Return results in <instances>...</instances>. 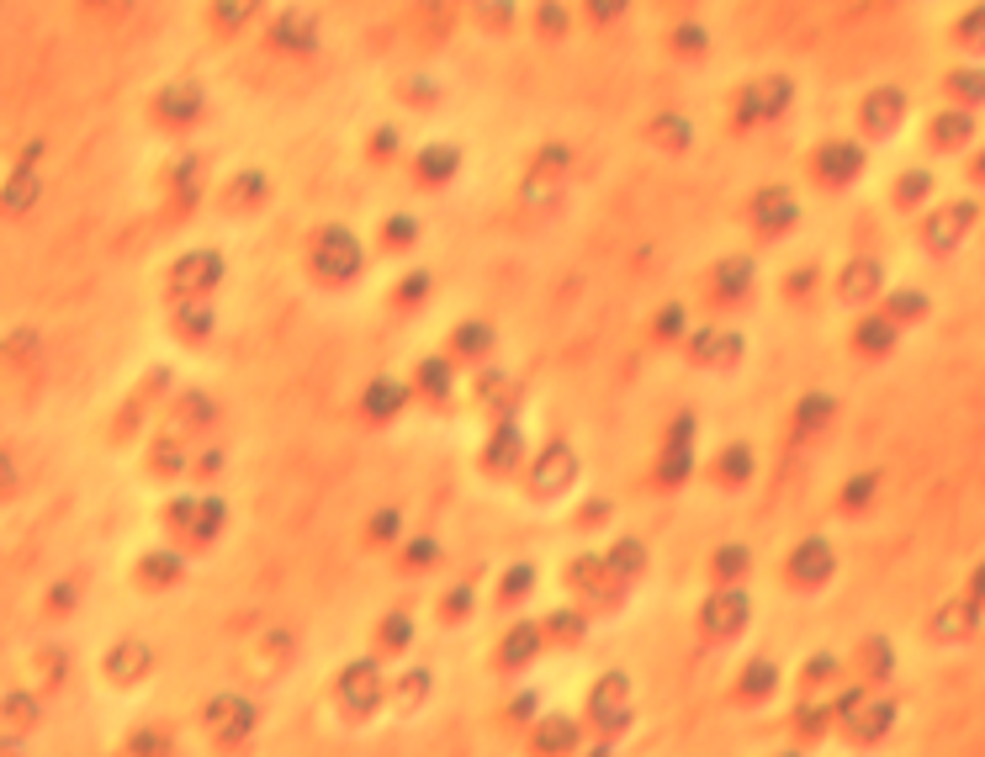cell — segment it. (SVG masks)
I'll use <instances>...</instances> for the list:
<instances>
[{
  "mask_svg": "<svg viewBox=\"0 0 985 757\" xmlns=\"http://www.w3.org/2000/svg\"><path fill=\"white\" fill-rule=\"evenodd\" d=\"M874 487H880V472H859V477L843 487V509L853 514V509H863L869 498H874Z\"/></svg>",
  "mask_w": 985,
  "mask_h": 757,
  "instance_id": "4316f807",
  "label": "cell"
},
{
  "mask_svg": "<svg viewBox=\"0 0 985 757\" xmlns=\"http://www.w3.org/2000/svg\"><path fill=\"white\" fill-rule=\"evenodd\" d=\"M535 472H540V477H535V493H540V498L562 493V487L573 482V472H577L573 450H568V445H551V450H546V456L535 461Z\"/></svg>",
  "mask_w": 985,
  "mask_h": 757,
  "instance_id": "5bb4252c",
  "label": "cell"
},
{
  "mask_svg": "<svg viewBox=\"0 0 985 757\" xmlns=\"http://www.w3.org/2000/svg\"><path fill=\"white\" fill-rule=\"evenodd\" d=\"M906 117V96L896 85H880L869 101H863V127L874 133V138H885V133H896Z\"/></svg>",
  "mask_w": 985,
  "mask_h": 757,
  "instance_id": "7c38bea8",
  "label": "cell"
},
{
  "mask_svg": "<svg viewBox=\"0 0 985 757\" xmlns=\"http://www.w3.org/2000/svg\"><path fill=\"white\" fill-rule=\"evenodd\" d=\"M409 557H413V567H429V561H435V546H429V541H419Z\"/></svg>",
  "mask_w": 985,
  "mask_h": 757,
  "instance_id": "c3c4849f",
  "label": "cell"
},
{
  "mask_svg": "<svg viewBox=\"0 0 985 757\" xmlns=\"http://www.w3.org/2000/svg\"><path fill=\"white\" fill-rule=\"evenodd\" d=\"M752 218H758V228H763V234H780V228L795 223V197L780 191V186H769V191H758V197H752Z\"/></svg>",
  "mask_w": 985,
  "mask_h": 757,
  "instance_id": "e0dca14e",
  "label": "cell"
},
{
  "mask_svg": "<svg viewBox=\"0 0 985 757\" xmlns=\"http://www.w3.org/2000/svg\"><path fill=\"white\" fill-rule=\"evenodd\" d=\"M896 334H901V323L890 319V313H869L853 328V345H859V356H890L896 350Z\"/></svg>",
  "mask_w": 985,
  "mask_h": 757,
  "instance_id": "2e32d148",
  "label": "cell"
},
{
  "mask_svg": "<svg viewBox=\"0 0 985 757\" xmlns=\"http://www.w3.org/2000/svg\"><path fill=\"white\" fill-rule=\"evenodd\" d=\"M859 668H863V683L874 688V683H885V678L896 673V651H890V641L885 636H869L859 646Z\"/></svg>",
  "mask_w": 985,
  "mask_h": 757,
  "instance_id": "d6986e66",
  "label": "cell"
},
{
  "mask_svg": "<svg viewBox=\"0 0 985 757\" xmlns=\"http://www.w3.org/2000/svg\"><path fill=\"white\" fill-rule=\"evenodd\" d=\"M535 646H540V631H535V625H520V631L509 636V646H503V662H525Z\"/></svg>",
  "mask_w": 985,
  "mask_h": 757,
  "instance_id": "1f68e13d",
  "label": "cell"
},
{
  "mask_svg": "<svg viewBox=\"0 0 985 757\" xmlns=\"http://www.w3.org/2000/svg\"><path fill=\"white\" fill-rule=\"evenodd\" d=\"M832 419H837V402L826 398V393H806V398L795 402V435H800V439L821 435Z\"/></svg>",
  "mask_w": 985,
  "mask_h": 757,
  "instance_id": "ac0fdd59",
  "label": "cell"
},
{
  "mask_svg": "<svg viewBox=\"0 0 985 757\" xmlns=\"http://www.w3.org/2000/svg\"><path fill=\"white\" fill-rule=\"evenodd\" d=\"M207 725H212V736L239 742V736H249V725H254V710H249V699H239V694H217L207 705Z\"/></svg>",
  "mask_w": 985,
  "mask_h": 757,
  "instance_id": "8fae6325",
  "label": "cell"
},
{
  "mask_svg": "<svg viewBox=\"0 0 985 757\" xmlns=\"http://www.w3.org/2000/svg\"><path fill=\"white\" fill-rule=\"evenodd\" d=\"M747 620H752V598L741 594V588H726V594L705 598V609H699V631L710 641H732L747 631Z\"/></svg>",
  "mask_w": 985,
  "mask_h": 757,
  "instance_id": "6da1fadb",
  "label": "cell"
},
{
  "mask_svg": "<svg viewBox=\"0 0 985 757\" xmlns=\"http://www.w3.org/2000/svg\"><path fill=\"white\" fill-rule=\"evenodd\" d=\"M577 742V725L573 720H546V731H540V747H573Z\"/></svg>",
  "mask_w": 985,
  "mask_h": 757,
  "instance_id": "e575fe53",
  "label": "cell"
},
{
  "mask_svg": "<svg viewBox=\"0 0 985 757\" xmlns=\"http://www.w3.org/2000/svg\"><path fill=\"white\" fill-rule=\"evenodd\" d=\"M160 112H170V117H191V112H202V96H197L191 85H175V90L160 101Z\"/></svg>",
  "mask_w": 985,
  "mask_h": 757,
  "instance_id": "83f0119b",
  "label": "cell"
},
{
  "mask_svg": "<svg viewBox=\"0 0 985 757\" xmlns=\"http://www.w3.org/2000/svg\"><path fill=\"white\" fill-rule=\"evenodd\" d=\"M774 683H780V668H774V662H752V668L741 673V694H747V699H769Z\"/></svg>",
  "mask_w": 985,
  "mask_h": 757,
  "instance_id": "d4e9b609",
  "label": "cell"
},
{
  "mask_svg": "<svg viewBox=\"0 0 985 757\" xmlns=\"http://www.w3.org/2000/svg\"><path fill=\"white\" fill-rule=\"evenodd\" d=\"M398 402H403V387H398V382H376V387L366 393V413L387 419V413H392Z\"/></svg>",
  "mask_w": 985,
  "mask_h": 757,
  "instance_id": "484cf974",
  "label": "cell"
},
{
  "mask_svg": "<svg viewBox=\"0 0 985 757\" xmlns=\"http://www.w3.org/2000/svg\"><path fill=\"white\" fill-rule=\"evenodd\" d=\"M975 201H953V207H938L927 223H922V244L933 249V255H953L959 244H964V234L975 228Z\"/></svg>",
  "mask_w": 985,
  "mask_h": 757,
  "instance_id": "7a4b0ae2",
  "label": "cell"
},
{
  "mask_svg": "<svg viewBox=\"0 0 985 757\" xmlns=\"http://www.w3.org/2000/svg\"><path fill=\"white\" fill-rule=\"evenodd\" d=\"M970 598H975V604L985 609V561L975 567V572H970Z\"/></svg>",
  "mask_w": 985,
  "mask_h": 757,
  "instance_id": "bcb514c9",
  "label": "cell"
},
{
  "mask_svg": "<svg viewBox=\"0 0 985 757\" xmlns=\"http://www.w3.org/2000/svg\"><path fill=\"white\" fill-rule=\"evenodd\" d=\"M715 467H721V477L726 482H747V472H752V450H747V445H732Z\"/></svg>",
  "mask_w": 985,
  "mask_h": 757,
  "instance_id": "4dcf8cb0",
  "label": "cell"
},
{
  "mask_svg": "<svg viewBox=\"0 0 985 757\" xmlns=\"http://www.w3.org/2000/svg\"><path fill=\"white\" fill-rule=\"evenodd\" d=\"M953 33H959V42H964L970 53H985V5H975V11L953 27Z\"/></svg>",
  "mask_w": 985,
  "mask_h": 757,
  "instance_id": "f546056e",
  "label": "cell"
},
{
  "mask_svg": "<svg viewBox=\"0 0 985 757\" xmlns=\"http://www.w3.org/2000/svg\"><path fill=\"white\" fill-rule=\"evenodd\" d=\"M784 101H789V85H784V80L752 85V96H747V117H769V112H780Z\"/></svg>",
  "mask_w": 985,
  "mask_h": 757,
  "instance_id": "7402d4cb",
  "label": "cell"
},
{
  "mask_svg": "<svg viewBox=\"0 0 985 757\" xmlns=\"http://www.w3.org/2000/svg\"><path fill=\"white\" fill-rule=\"evenodd\" d=\"M816 170H821V181H832V186H848V181H859V170H863V149L859 144H826L816 154Z\"/></svg>",
  "mask_w": 985,
  "mask_h": 757,
  "instance_id": "4fadbf2b",
  "label": "cell"
},
{
  "mask_svg": "<svg viewBox=\"0 0 985 757\" xmlns=\"http://www.w3.org/2000/svg\"><path fill=\"white\" fill-rule=\"evenodd\" d=\"M948 90L959 101H985V75L981 70H964V75H948Z\"/></svg>",
  "mask_w": 985,
  "mask_h": 757,
  "instance_id": "d6a6232c",
  "label": "cell"
},
{
  "mask_svg": "<svg viewBox=\"0 0 985 757\" xmlns=\"http://www.w3.org/2000/svg\"><path fill=\"white\" fill-rule=\"evenodd\" d=\"M413 636V625H409V615H392V620H387V625H382V646H387V651H398V646H403V641Z\"/></svg>",
  "mask_w": 985,
  "mask_h": 757,
  "instance_id": "f35d334b",
  "label": "cell"
},
{
  "mask_svg": "<svg viewBox=\"0 0 985 757\" xmlns=\"http://www.w3.org/2000/svg\"><path fill=\"white\" fill-rule=\"evenodd\" d=\"M715 572H721V578H737V572H747V551H741V546L715 551Z\"/></svg>",
  "mask_w": 985,
  "mask_h": 757,
  "instance_id": "60d3db41",
  "label": "cell"
},
{
  "mask_svg": "<svg viewBox=\"0 0 985 757\" xmlns=\"http://www.w3.org/2000/svg\"><path fill=\"white\" fill-rule=\"evenodd\" d=\"M446 170H456V149H429L424 154V175L429 181H446Z\"/></svg>",
  "mask_w": 985,
  "mask_h": 757,
  "instance_id": "ab89813d",
  "label": "cell"
},
{
  "mask_svg": "<svg viewBox=\"0 0 985 757\" xmlns=\"http://www.w3.org/2000/svg\"><path fill=\"white\" fill-rule=\"evenodd\" d=\"M149 662H154V657H149L144 641H117V646L107 651V678H112V683H138V678L149 673Z\"/></svg>",
  "mask_w": 985,
  "mask_h": 757,
  "instance_id": "9a60e30c",
  "label": "cell"
},
{
  "mask_svg": "<svg viewBox=\"0 0 985 757\" xmlns=\"http://www.w3.org/2000/svg\"><path fill=\"white\" fill-rule=\"evenodd\" d=\"M695 356L705 360V365H737L741 339H737V334H699V339H695Z\"/></svg>",
  "mask_w": 985,
  "mask_h": 757,
  "instance_id": "ffe728a7",
  "label": "cell"
},
{
  "mask_svg": "<svg viewBox=\"0 0 985 757\" xmlns=\"http://www.w3.org/2000/svg\"><path fill=\"white\" fill-rule=\"evenodd\" d=\"M832 572H837V557H832V541H821V535L800 541V546L789 551V561H784V578H789L795 588H821Z\"/></svg>",
  "mask_w": 985,
  "mask_h": 757,
  "instance_id": "3957f363",
  "label": "cell"
},
{
  "mask_svg": "<svg viewBox=\"0 0 985 757\" xmlns=\"http://www.w3.org/2000/svg\"><path fill=\"white\" fill-rule=\"evenodd\" d=\"M376 699H382V678H376L371 662H356V668H345V673H339V705H345L350 716L376 710Z\"/></svg>",
  "mask_w": 985,
  "mask_h": 757,
  "instance_id": "30bf717a",
  "label": "cell"
},
{
  "mask_svg": "<svg viewBox=\"0 0 985 757\" xmlns=\"http://www.w3.org/2000/svg\"><path fill=\"white\" fill-rule=\"evenodd\" d=\"M981 631V604L964 594V598H944L938 609H933V620H927V636L944 641V646H959V641H970Z\"/></svg>",
  "mask_w": 985,
  "mask_h": 757,
  "instance_id": "277c9868",
  "label": "cell"
},
{
  "mask_svg": "<svg viewBox=\"0 0 985 757\" xmlns=\"http://www.w3.org/2000/svg\"><path fill=\"white\" fill-rule=\"evenodd\" d=\"M424 683H429L424 673H403V678H398V710H413V705L424 699Z\"/></svg>",
  "mask_w": 985,
  "mask_h": 757,
  "instance_id": "8d00e7d4",
  "label": "cell"
},
{
  "mask_svg": "<svg viewBox=\"0 0 985 757\" xmlns=\"http://www.w3.org/2000/svg\"><path fill=\"white\" fill-rule=\"evenodd\" d=\"M217 276H223L217 255H212V249H197V255H180V265L170 271V286H175L180 297H197V302H202L207 291L217 286Z\"/></svg>",
  "mask_w": 985,
  "mask_h": 757,
  "instance_id": "52a82bcc",
  "label": "cell"
},
{
  "mask_svg": "<svg viewBox=\"0 0 985 757\" xmlns=\"http://www.w3.org/2000/svg\"><path fill=\"white\" fill-rule=\"evenodd\" d=\"M880 313H890L896 323H917V319H927V297L906 286V291H890V302H885Z\"/></svg>",
  "mask_w": 985,
  "mask_h": 757,
  "instance_id": "603a6c76",
  "label": "cell"
},
{
  "mask_svg": "<svg viewBox=\"0 0 985 757\" xmlns=\"http://www.w3.org/2000/svg\"><path fill=\"white\" fill-rule=\"evenodd\" d=\"M5 487H11V461L0 456V493H5Z\"/></svg>",
  "mask_w": 985,
  "mask_h": 757,
  "instance_id": "f907efd6",
  "label": "cell"
},
{
  "mask_svg": "<svg viewBox=\"0 0 985 757\" xmlns=\"http://www.w3.org/2000/svg\"><path fill=\"white\" fill-rule=\"evenodd\" d=\"M880 286H885V271H880V260H848L843 271H837V297L848 302V308H869V302H880Z\"/></svg>",
  "mask_w": 985,
  "mask_h": 757,
  "instance_id": "5b68a950",
  "label": "cell"
},
{
  "mask_svg": "<svg viewBox=\"0 0 985 757\" xmlns=\"http://www.w3.org/2000/svg\"><path fill=\"white\" fill-rule=\"evenodd\" d=\"M276 42H297V53L308 48V16H287L276 22Z\"/></svg>",
  "mask_w": 985,
  "mask_h": 757,
  "instance_id": "74e56055",
  "label": "cell"
},
{
  "mask_svg": "<svg viewBox=\"0 0 985 757\" xmlns=\"http://www.w3.org/2000/svg\"><path fill=\"white\" fill-rule=\"evenodd\" d=\"M747 286H752V265H747V260H726V265L715 271V291H721V302L747 297Z\"/></svg>",
  "mask_w": 985,
  "mask_h": 757,
  "instance_id": "44dd1931",
  "label": "cell"
},
{
  "mask_svg": "<svg viewBox=\"0 0 985 757\" xmlns=\"http://www.w3.org/2000/svg\"><path fill=\"white\" fill-rule=\"evenodd\" d=\"M514 456H520V435H514V424H503L488 445V467H514Z\"/></svg>",
  "mask_w": 985,
  "mask_h": 757,
  "instance_id": "f1b7e54d",
  "label": "cell"
},
{
  "mask_svg": "<svg viewBox=\"0 0 985 757\" xmlns=\"http://www.w3.org/2000/svg\"><path fill=\"white\" fill-rule=\"evenodd\" d=\"M970 127H975V122L964 117V112H948V117L933 122V144H938V149H959V144H970Z\"/></svg>",
  "mask_w": 985,
  "mask_h": 757,
  "instance_id": "cb8c5ba5",
  "label": "cell"
},
{
  "mask_svg": "<svg viewBox=\"0 0 985 757\" xmlns=\"http://www.w3.org/2000/svg\"><path fill=\"white\" fill-rule=\"evenodd\" d=\"M837 720H843L859 742H880V736L896 725V705H890V699H874V688H863L859 705H848Z\"/></svg>",
  "mask_w": 985,
  "mask_h": 757,
  "instance_id": "8992f818",
  "label": "cell"
},
{
  "mask_svg": "<svg viewBox=\"0 0 985 757\" xmlns=\"http://www.w3.org/2000/svg\"><path fill=\"white\" fill-rule=\"evenodd\" d=\"M975 175H981V181H985V154H981V164H975Z\"/></svg>",
  "mask_w": 985,
  "mask_h": 757,
  "instance_id": "816d5d0a",
  "label": "cell"
},
{
  "mask_svg": "<svg viewBox=\"0 0 985 757\" xmlns=\"http://www.w3.org/2000/svg\"><path fill=\"white\" fill-rule=\"evenodd\" d=\"M175 572H180V567H175V561L164 557V551H160V561H144V578H149V583H170Z\"/></svg>",
  "mask_w": 985,
  "mask_h": 757,
  "instance_id": "7bdbcfd3",
  "label": "cell"
},
{
  "mask_svg": "<svg viewBox=\"0 0 985 757\" xmlns=\"http://www.w3.org/2000/svg\"><path fill=\"white\" fill-rule=\"evenodd\" d=\"M456 339H461V350H466V356H477V350H483V345H488V328H477V323H466V328H461V334H456Z\"/></svg>",
  "mask_w": 985,
  "mask_h": 757,
  "instance_id": "ee69618b",
  "label": "cell"
},
{
  "mask_svg": "<svg viewBox=\"0 0 985 757\" xmlns=\"http://www.w3.org/2000/svg\"><path fill=\"white\" fill-rule=\"evenodd\" d=\"M927 186H933V181H927L922 170H906V181H901V207L922 201V197H927Z\"/></svg>",
  "mask_w": 985,
  "mask_h": 757,
  "instance_id": "b9f144b4",
  "label": "cell"
},
{
  "mask_svg": "<svg viewBox=\"0 0 985 757\" xmlns=\"http://www.w3.org/2000/svg\"><path fill=\"white\" fill-rule=\"evenodd\" d=\"M313 255H319V271L334 281L356 276V265H361V244L350 239L345 228H324L319 234V244H313Z\"/></svg>",
  "mask_w": 985,
  "mask_h": 757,
  "instance_id": "9c48e42d",
  "label": "cell"
},
{
  "mask_svg": "<svg viewBox=\"0 0 985 757\" xmlns=\"http://www.w3.org/2000/svg\"><path fill=\"white\" fill-rule=\"evenodd\" d=\"M604 567H610V572H641V546H636V541H625V546H615Z\"/></svg>",
  "mask_w": 985,
  "mask_h": 757,
  "instance_id": "d590c367",
  "label": "cell"
},
{
  "mask_svg": "<svg viewBox=\"0 0 985 757\" xmlns=\"http://www.w3.org/2000/svg\"><path fill=\"white\" fill-rule=\"evenodd\" d=\"M249 11H254V0H223V22H234V16L245 22Z\"/></svg>",
  "mask_w": 985,
  "mask_h": 757,
  "instance_id": "f6af8a7d",
  "label": "cell"
},
{
  "mask_svg": "<svg viewBox=\"0 0 985 757\" xmlns=\"http://www.w3.org/2000/svg\"><path fill=\"white\" fill-rule=\"evenodd\" d=\"M588 716L599 720L604 731H620V725H625V716H631V683H625V673L599 678V688H594V699H588Z\"/></svg>",
  "mask_w": 985,
  "mask_h": 757,
  "instance_id": "ba28073f",
  "label": "cell"
},
{
  "mask_svg": "<svg viewBox=\"0 0 985 757\" xmlns=\"http://www.w3.org/2000/svg\"><path fill=\"white\" fill-rule=\"evenodd\" d=\"M594 5V16H615V11H625V0H588Z\"/></svg>",
  "mask_w": 985,
  "mask_h": 757,
  "instance_id": "681fc988",
  "label": "cell"
},
{
  "mask_svg": "<svg viewBox=\"0 0 985 757\" xmlns=\"http://www.w3.org/2000/svg\"><path fill=\"white\" fill-rule=\"evenodd\" d=\"M424 382H429V393H440V387H446V365H440V360L424 365Z\"/></svg>",
  "mask_w": 985,
  "mask_h": 757,
  "instance_id": "7dc6e473",
  "label": "cell"
},
{
  "mask_svg": "<svg viewBox=\"0 0 985 757\" xmlns=\"http://www.w3.org/2000/svg\"><path fill=\"white\" fill-rule=\"evenodd\" d=\"M826 678H837V657H811V668L800 673V683L816 694V688H826Z\"/></svg>",
  "mask_w": 985,
  "mask_h": 757,
  "instance_id": "836d02e7",
  "label": "cell"
}]
</instances>
